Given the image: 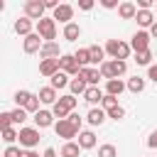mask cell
<instances>
[{
  "mask_svg": "<svg viewBox=\"0 0 157 157\" xmlns=\"http://www.w3.org/2000/svg\"><path fill=\"white\" fill-rule=\"evenodd\" d=\"M101 5H103L105 10H113V7H120V2H118V0H101Z\"/></svg>",
  "mask_w": 157,
  "mask_h": 157,
  "instance_id": "7bdbcfd3",
  "label": "cell"
},
{
  "mask_svg": "<svg viewBox=\"0 0 157 157\" xmlns=\"http://www.w3.org/2000/svg\"><path fill=\"white\" fill-rule=\"evenodd\" d=\"M39 103H42V101H39V96H32V98H29V103L25 105V110H27V113H39V110H42V108H39Z\"/></svg>",
  "mask_w": 157,
  "mask_h": 157,
  "instance_id": "74e56055",
  "label": "cell"
},
{
  "mask_svg": "<svg viewBox=\"0 0 157 157\" xmlns=\"http://www.w3.org/2000/svg\"><path fill=\"white\" fill-rule=\"evenodd\" d=\"M42 157H56V150H54V147H47V150H44V155H42Z\"/></svg>",
  "mask_w": 157,
  "mask_h": 157,
  "instance_id": "c3c4849f",
  "label": "cell"
},
{
  "mask_svg": "<svg viewBox=\"0 0 157 157\" xmlns=\"http://www.w3.org/2000/svg\"><path fill=\"white\" fill-rule=\"evenodd\" d=\"M34 93H29V91H15V103H17V108H25L27 103H29V98H32Z\"/></svg>",
  "mask_w": 157,
  "mask_h": 157,
  "instance_id": "f1b7e54d",
  "label": "cell"
},
{
  "mask_svg": "<svg viewBox=\"0 0 157 157\" xmlns=\"http://www.w3.org/2000/svg\"><path fill=\"white\" fill-rule=\"evenodd\" d=\"M2 140H5L7 145H12L15 140H20V130H15V128H7V130H2Z\"/></svg>",
  "mask_w": 157,
  "mask_h": 157,
  "instance_id": "836d02e7",
  "label": "cell"
},
{
  "mask_svg": "<svg viewBox=\"0 0 157 157\" xmlns=\"http://www.w3.org/2000/svg\"><path fill=\"white\" fill-rule=\"evenodd\" d=\"M69 88H71V96H83L86 93V88H88V83L81 78V76H76V78H71V83H69Z\"/></svg>",
  "mask_w": 157,
  "mask_h": 157,
  "instance_id": "484cf974",
  "label": "cell"
},
{
  "mask_svg": "<svg viewBox=\"0 0 157 157\" xmlns=\"http://www.w3.org/2000/svg\"><path fill=\"white\" fill-rule=\"evenodd\" d=\"M69 120H71V125H74V128H78V130H81V123H83V120H81V115H78V113H71V115H69Z\"/></svg>",
  "mask_w": 157,
  "mask_h": 157,
  "instance_id": "60d3db41",
  "label": "cell"
},
{
  "mask_svg": "<svg viewBox=\"0 0 157 157\" xmlns=\"http://www.w3.org/2000/svg\"><path fill=\"white\" fill-rule=\"evenodd\" d=\"M10 113H12V123H15V125H22V123L27 120V110H25V108H15V110H10Z\"/></svg>",
  "mask_w": 157,
  "mask_h": 157,
  "instance_id": "d6a6232c",
  "label": "cell"
},
{
  "mask_svg": "<svg viewBox=\"0 0 157 157\" xmlns=\"http://www.w3.org/2000/svg\"><path fill=\"white\" fill-rule=\"evenodd\" d=\"M152 5H155L152 0H137V10H150Z\"/></svg>",
  "mask_w": 157,
  "mask_h": 157,
  "instance_id": "f6af8a7d",
  "label": "cell"
},
{
  "mask_svg": "<svg viewBox=\"0 0 157 157\" xmlns=\"http://www.w3.org/2000/svg\"><path fill=\"white\" fill-rule=\"evenodd\" d=\"M78 76H81V78H83L88 86H98V81L103 78V76H101V71H98V69H93V66L81 69V74H78Z\"/></svg>",
  "mask_w": 157,
  "mask_h": 157,
  "instance_id": "5bb4252c",
  "label": "cell"
},
{
  "mask_svg": "<svg viewBox=\"0 0 157 157\" xmlns=\"http://www.w3.org/2000/svg\"><path fill=\"white\" fill-rule=\"evenodd\" d=\"M44 7H47V10H56L59 2H56V0H44Z\"/></svg>",
  "mask_w": 157,
  "mask_h": 157,
  "instance_id": "bcb514c9",
  "label": "cell"
},
{
  "mask_svg": "<svg viewBox=\"0 0 157 157\" xmlns=\"http://www.w3.org/2000/svg\"><path fill=\"white\" fill-rule=\"evenodd\" d=\"M155 7H157V2H155Z\"/></svg>",
  "mask_w": 157,
  "mask_h": 157,
  "instance_id": "816d5d0a",
  "label": "cell"
},
{
  "mask_svg": "<svg viewBox=\"0 0 157 157\" xmlns=\"http://www.w3.org/2000/svg\"><path fill=\"white\" fill-rule=\"evenodd\" d=\"M147 147L157 150V130H152V132H150V137H147Z\"/></svg>",
  "mask_w": 157,
  "mask_h": 157,
  "instance_id": "b9f144b4",
  "label": "cell"
},
{
  "mask_svg": "<svg viewBox=\"0 0 157 157\" xmlns=\"http://www.w3.org/2000/svg\"><path fill=\"white\" fill-rule=\"evenodd\" d=\"M39 142V128H20V147L34 150Z\"/></svg>",
  "mask_w": 157,
  "mask_h": 157,
  "instance_id": "5b68a950",
  "label": "cell"
},
{
  "mask_svg": "<svg viewBox=\"0 0 157 157\" xmlns=\"http://www.w3.org/2000/svg\"><path fill=\"white\" fill-rule=\"evenodd\" d=\"M78 37H81V27H78L76 22L64 25V39H66V42H76Z\"/></svg>",
  "mask_w": 157,
  "mask_h": 157,
  "instance_id": "cb8c5ba5",
  "label": "cell"
},
{
  "mask_svg": "<svg viewBox=\"0 0 157 157\" xmlns=\"http://www.w3.org/2000/svg\"><path fill=\"white\" fill-rule=\"evenodd\" d=\"M150 61H152V52H150V49H147V52H137V54H135V64H137V66H152Z\"/></svg>",
  "mask_w": 157,
  "mask_h": 157,
  "instance_id": "4dcf8cb0",
  "label": "cell"
},
{
  "mask_svg": "<svg viewBox=\"0 0 157 157\" xmlns=\"http://www.w3.org/2000/svg\"><path fill=\"white\" fill-rule=\"evenodd\" d=\"M91 49V64H103V56H105V49H101L98 44L88 47Z\"/></svg>",
  "mask_w": 157,
  "mask_h": 157,
  "instance_id": "f546056e",
  "label": "cell"
},
{
  "mask_svg": "<svg viewBox=\"0 0 157 157\" xmlns=\"http://www.w3.org/2000/svg\"><path fill=\"white\" fill-rule=\"evenodd\" d=\"M147 78H150V81H155V83H157V64H152V66H150V69H147Z\"/></svg>",
  "mask_w": 157,
  "mask_h": 157,
  "instance_id": "ee69618b",
  "label": "cell"
},
{
  "mask_svg": "<svg viewBox=\"0 0 157 157\" xmlns=\"http://www.w3.org/2000/svg\"><path fill=\"white\" fill-rule=\"evenodd\" d=\"M78 145H81V150H93L96 147V132L93 130H81L78 132Z\"/></svg>",
  "mask_w": 157,
  "mask_h": 157,
  "instance_id": "e0dca14e",
  "label": "cell"
},
{
  "mask_svg": "<svg viewBox=\"0 0 157 157\" xmlns=\"http://www.w3.org/2000/svg\"><path fill=\"white\" fill-rule=\"evenodd\" d=\"M98 71H101V76H103L105 81H110V78L123 76V74L128 71V64L120 61V59H108V61H103V64L98 66Z\"/></svg>",
  "mask_w": 157,
  "mask_h": 157,
  "instance_id": "6da1fadb",
  "label": "cell"
},
{
  "mask_svg": "<svg viewBox=\"0 0 157 157\" xmlns=\"http://www.w3.org/2000/svg\"><path fill=\"white\" fill-rule=\"evenodd\" d=\"M39 56H42V59H61L64 54H61V49H59V44H56V42H44V47H42Z\"/></svg>",
  "mask_w": 157,
  "mask_h": 157,
  "instance_id": "4fadbf2b",
  "label": "cell"
},
{
  "mask_svg": "<svg viewBox=\"0 0 157 157\" xmlns=\"http://www.w3.org/2000/svg\"><path fill=\"white\" fill-rule=\"evenodd\" d=\"M37 96H39V101H42V103H47V105H54V103L59 101V98H56V91H54L52 86L39 88V93H37Z\"/></svg>",
  "mask_w": 157,
  "mask_h": 157,
  "instance_id": "7402d4cb",
  "label": "cell"
},
{
  "mask_svg": "<svg viewBox=\"0 0 157 157\" xmlns=\"http://www.w3.org/2000/svg\"><path fill=\"white\" fill-rule=\"evenodd\" d=\"M15 123H12V113H0V128L2 130H7V128H12Z\"/></svg>",
  "mask_w": 157,
  "mask_h": 157,
  "instance_id": "ab89813d",
  "label": "cell"
},
{
  "mask_svg": "<svg viewBox=\"0 0 157 157\" xmlns=\"http://www.w3.org/2000/svg\"><path fill=\"white\" fill-rule=\"evenodd\" d=\"M44 2H39V0H27L25 2V17H29V20H44Z\"/></svg>",
  "mask_w": 157,
  "mask_h": 157,
  "instance_id": "8992f818",
  "label": "cell"
},
{
  "mask_svg": "<svg viewBox=\"0 0 157 157\" xmlns=\"http://www.w3.org/2000/svg\"><path fill=\"white\" fill-rule=\"evenodd\" d=\"M74 56H76V61L81 64V69L91 66V49H88V47H83V49H76V52H74Z\"/></svg>",
  "mask_w": 157,
  "mask_h": 157,
  "instance_id": "d4e9b609",
  "label": "cell"
},
{
  "mask_svg": "<svg viewBox=\"0 0 157 157\" xmlns=\"http://www.w3.org/2000/svg\"><path fill=\"white\" fill-rule=\"evenodd\" d=\"M34 125H37L39 130L54 125V113H52V110H39V113H34Z\"/></svg>",
  "mask_w": 157,
  "mask_h": 157,
  "instance_id": "2e32d148",
  "label": "cell"
},
{
  "mask_svg": "<svg viewBox=\"0 0 157 157\" xmlns=\"http://www.w3.org/2000/svg\"><path fill=\"white\" fill-rule=\"evenodd\" d=\"M103 98H105V93H103L98 86H88V88H86V93H83V101H86V103H91L93 108H96V105H101V103H103Z\"/></svg>",
  "mask_w": 157,
  "mask_h": 157,
  "instance_id": "7c38bea8",
  "label": "cell"
},
{
  "mask_svg": "<svg viewBox=\"0 0 157 157\" xmlns=\"http://www.w3.org/2000/svg\"><path fill=\"white\" fill-rule=\"evenodd\" d=\"M105 118H108V113H105L103 108H91V110H88V115H86L88 125H93V128L103 125V123H105Z\"/></svg>",
  "mask_w": 157,
  "mask_h": 157,
  "instance_id": "9a60e30c",
  "label": "cell"
},
{
  "mask_svg": "<svg viewBox=\"0 0 157 157\" xmlns=\"http://www.w3.org/2000/svg\"><path fill=\"white\" fill-rule=\"evenodd\" d=\"M61 71V66H59V59H42L39 61V74L42 76H54V74H59Z\"/></svg>",
  "mask_w": 157,
  "mask_h": 157,
  "instance_id": "8fae6325",
  "label": "cell"
},
{
  "mask_svg": "<svg viewBox=\"0 0 157 157\" xmlns=\"http://www.w3.org/2000/svg\"><path fill=\"white\" fill-rule=\"evenodd\" d=\"M108 118H113V120H123V118H125V108H123V105H115L113 110H108Z\"/></svg>",
  "mask_w": 157,
  "mask_h": 157,
  "instance_id": "f35d334b",
  "label": "cell"
},
{
  "mask_svg": "<svg viewBox=\"0 0 157 157\" xmlns=\"http://www.w3.org/2000/svg\"><path fill=\"white\" fill-rule=\"evenodd\" d=\"M22 155H25V150L17 147V145H7L5 152H2V157H22Z\"/></svg>",
  "mask_w": 157,
  "mask_h": 157,
  "instance_id": "d590c367",
  "label": "cell"
},
{
  "mask_svg": "<svg viewBox=\"0 0 157 157\" xmlns=\"http://www.w3.org/2000/svg\"><path fill=\"white\" fill-rule=\"evenodd\" d=\"M150 37H157V22H155V25L150 27Z\"/></svg>",
  "mask_w": 157,
  "mask_h": 157,
  "instance_id": "f907efd6",
  "label": "cell"
},
{
  "mask_svg": "<svg viewBox=\"0 0 157 157\" xmlns=\"http://www.w3.org/2000/svg\"><path fill=\"white\" fill-rule=\"evenodd\" d=\"M59 103H64V105H66V108H69L71 113H74V110H76V105H78V101H76V96H71V93H66V96H61V98H59Z\"/></svg>",
  "mask_w": 157,
  "mask_h": 157,
  "instance_id": "1f68e13d",
  "label": "cell"
},
{
  "mask_svg": "<svg viewBox=\"0 0 157 157\" xmlns=\"http://www.w3.org/2000/svg\"><path fill=\"white\" fill-rule=\"evenodd\" d=\"M130 47H132L135 54H137V52H147V49H150V32H145V29L135 32L132 39H130Z\"/></svg>",
  "mask_w": 157,
  "mask_h": 157,
  "instance_id": "ba28073f",
  "label": "cell"
},
{
  "mask_svg": "<svg viewBox=\"0 0 157 157\" xmlns=\"http://www.w3.org/2000/svg\"><path fill=\"white\" fill-rule=\"evenodd\" d=\"M54 132H56V137H64L66 142H74V137H76L81 130H78V128H74V125H71V120L66 118V120H56V123H54Z\"/></svg>",
  "mask_w": 157,
  "mask_h": 157,
  "instance_id": "3957f363",
  "label": "cell"
},
{
  "mask_svg": "<svg viewBox=\"0 0 157 157\" xmlns=\"http://www.w3.org/2000/svg\"><path fill=\"white\" fill-rule=\"evenodd\" d=\"M52 17H54V22L59 20V22L69 25V22L74 20V7H71V5H66V2H61V5L54 10V15H52Z\"/></svg>",
  "mask_w": 157,
  "mask_h": 157,
  "instance_id": "30bf717a",
  "label": "cell"
},
{
  "mask_svg": "<svg viewBox=\"0 0 157 157\" xmlns=\"http://www.w3.org/2000/svg\"><path fill=\"white\" fill-rule=\"evenodd\" d=\"M78 152H81V145L78 142H64L61 145V157H78Z\"/></svg>",
  "mask_w": 157,
  "mask_h": 157,
  "instance_id": "4316f807",
  "label": "cell"
},
{
  "mask_svg": "<svg viewBox=\"0 0 157 157\" xmlns=\"http://www.w3.org/2000/svg\"><path fill=\"white\" fill-rule=\"evenodd\" d=\"M59 66H61V71L69 74V76H78V74H81V64L76 61L74 54H64V56L59 59Z\"/></svg>",
  "mask_w": 157,
  "mask_h": 157,
  "instance_id": "52a82bcc",
  "label": "cell"
},
{
  "mask_svg": "<svg viewBox=\"0 0 157 157\" xmlns=\"http://www.w3.org/2000/svg\"><path fill=\"white\" fill-rule=\"evenodd\" d=\"M105 52L110 54V59H120V61H125V59L130 56L132 47H130L128 42H123V39H108V42H105Z\"/></svg>",
  "mask_w": 157,
  "mask_h": 157,
  "instance_id": "7a4b0ae2",
  "label": "cell"
},
{
  "mask_svg": "<svg viewBox=\"0 0 157 157\" xmlns=\"http://www.w3.org/2000/svg\"><path fill=\"white\" fill-rule=\"evenodd\" d=\"M32 20L29 17H20V20H15V32L17 34H22V37H29L32 34Z\"/></svg>",
  "mask_w": 157,
  "mask_h": 157,
  "instance_id": "ffe728a7",
  "label": "cell"
},
{
  "mask_svg": "<svg viewBox=\"0 0 157 157\" xmlns=\"http://www.w3.org/2000/svg\"><path fill=\"white\" fill-rule=\"evenodd\" d=\"M115 105H118V98H115V96H108V93H105V98H103V103H101V108H103V110L108 113V110H113Z\"/></svg>",
  "mask_w": 157,
  "mask_h": 157,
  "instance_id": "8d00e7d4",
  "label": "cell"
},
{
  "mask_svg": "<svg viewBox=\"0 0 157 157\" xmlns=\"http://www.w3.org/2000/svg\"><path fill=\"white\" fill-rule=\"evenodd\" d=\"M22 157H39V152H34V150H25Z\"/></svg>",
  "mask_w": 157,
  "mask_h": 157,
  "instance_id": "681fc988",
  "label": "cell"
},
{
  "mask_svg": "<svg viewBox=\"0 0 157 157\" xmlns=\"http://www.w3.org/2000/svg\"><path fill=\"white\" fill-rule=\"evenodd\" d=\"M37 34H39L44 42H54V37H56V22H54V17L39 20V22H37Z\"/></svg>",
  "mask_w": 157,
  "mask_h": 157,
  "instance_id": "277c9868",
  "label": "cell"
},
{
  "mask_svg": "<svg viewBox=\"0 0 157 157\" xmlns=\"http://www.w3.org/2000/svg\"><path fill=\"white\" fill-rule=\"evenodd\" d=\"M135 20H137L140 27H152V25H155V15H152V10H137Z\"/></svg>",
  "mask_w": 157,
  "mask_h": 157,
  "instance_id": "603a6c76",
  "label": "cell"
},
{
  "mask_svg": "<svg viewBox=\"0 0 157 157\" xmlns=\"http://www.w3.org/2000/svg\"><path fill=\"white\" fill-rule=\"evenodd\" d=\"M98 157H118L115 145H101L98 147Z\"/></svg>",
  "mask_w": 157,
  "mask_h": 157,
  "instance_id": "e575fe53",
  "label": "cell"
},
{
  "mask_svg": "<svg viewBox=\"0 0 157 157\" xmlns=\"http://www.w3.org/2000/svg\"><path fill=\"white\" fill-rule=\"evenodd\" d=\"M125 88H128V83H123L120 78H110V81H105V93H108V96H115V98H118Z\"/></svg>",
  "mask_w": 157,
  "mask_h": 157,
  "instance_id": "d6986e66",
  "label": "cell"
},
{
  "mask_svg": "<svg viewBox=\"0 0 157 157\" xmlns=\"http://www.w3.org/2000/svg\"><path fill=\"white\" fill-rule=\"evenodd\" d=\"M78 7H81V10H91V7H93V0H81Z\"/></svg>",
  "mask_w": 157,
  "mask_h": 157,
  "instance_id": "7dc6e473",
  "label": "cell"
},
{
  "mask_svg": "<svg viewBox=\"0 0 157 157\" xmlns=\"http://www.w3.org/2000/svg\"><path fill=\"white\" fill-rule=\"evenodd\" d=\"M71 83V78H69V74H64V71H59V74H54L52 78H49V86L54 88V91H59V88H66Z\"/></svg>",
  "mask_w": 157,
  "mask_h": 157,
  "instance_id": "44dd1931",
  "label": "cell"
},
{
  "mask_svg": "<svg viewBox=\"0 0 157 157\" xmlns=\"http://www.w3.org/2000/svg\"><path fill=\"white\" fill-rule=\"evenodd\" d=\"M118 15H120L123 20H135V15H137V5H135V2H130V0H125V2H120Z\"/></svg>",
  "mask_w": 157,
  "mask_h": 157,
  "instance_id": "ac0fdd59",
  "label": "cell"
},
{
  "mask_svg": "<svg viewBox=\"0 0 157 157\" xmlns=\"http://www.w3.org/2000/svg\"><path fill=\"white\" fill-rule=\"evenodd\" d=\"M42 47H44V39H42L37 32H32L29 37H25V42H22L25 54H37V52H42Z\"/></svg>",
  "mask_w": 157,
  "mask_h": 157,
  "instance_id": "9c48e42d",
  "label": "cell"
},
{
  "mask_svg": "<svg viewBox=\"0 0 157 157\" xmlns=\"http://www.w3.org/2000/svg\"><path fill=\"white\" fill-rule=\"evenodd\" d=\"M128 91H132V93H142V91H145V78H142V76H132V78H128Z\"/></svg>",
  "mask_w": 157,
  "mask_h": 157,
  "instance_id": "83f0119b",
  "label": "cell"
}]
</instances>
